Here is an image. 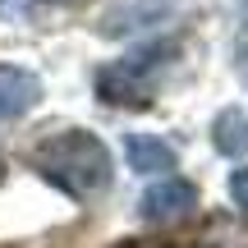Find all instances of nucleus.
I'll return each mask as SVG.
<instances>
[{
	"mask_svg": "<svg viewBox=\"0 0 248 248\" xmlns=\"http://www.w3.org/2000/svg\"><path fill=\"white\" fill-rule=\"evenodd\" d=\"M175 55H179L175 37H156V42H147V46H138V51L110 60L106 69L97 74V97L106 101V106H142V101H152L156 88H161V78H166L170 64H175Z\"/></svg>",
	"mask_w": 248,
	"mask_h": 248,
	"instance_id": "nucleus-2",
	"label": "nucleus"
},
{
	"mask_svg": "<svg viewBox=\"0 0 248 248\" xmlns=\"http://www.w3.org/2000/svg\"><path fill=\"white\" fill-rule=\"evenodd\" d=\"M212 142L221 156H248V106L221 110L212 124Z\"/></svg>",
	"mask_w": 248,
	"mask_h": 248,
	"instance_id": "nucleus-6",
	"label": "nucleus"
},
{
	"mask_svg": "<svg viewBox=\"0 0 248 248\" xmlns=\"http://www.w3.org/2000/svg\"><path fill=\"white\" fill-rule=\"evenodd\" d=\"M37 101H42V78L32 69H18V64H0V124L18 120Z\"/></svg>",
	"mask_w": 248,
	"mask_h": 248,
	"instance_id": "nucleus-4",
	"label": "nucleus"
},
{
	"mask_svg": "<svg viewBox=\"0 0 248 248\" xmlns=\"http://www.w3.org/2000/svg\"><path fill=\"white\" fill-rule=\"evenodd\" d=\"M193 207H198V188L188 184V179H175V175H166V179H156V184H147V188H142V198H138L142 221H152V225L184 221Z\"/></svg>",
	"mask_w": 248,
	"mask_h": 248,
	"instance_id": "nucleus-3",
	"label": "nucleus"
},
{
	"mask_svg": "<svg viewBox=\"0 0 248 248\" xmlns=\"http://www.w3.org/2000/svg\"><path fill=\"white\" fill-rule=\"evenodd\" d=\"M230 198H234V207L248 216V166H239V170L230 175Z\"/></svg>",
	"mask_w": 248,
	"mask_h": 248,
	"instance_id": "nucleus-7",
	"label": "nucleus"
},
{
	"mask_svg": "<svg viewBox=\"0 0 248 248\" xmlns=\"http://www.w3.org/2000/svg\"><path fill=\"white\" fill-rule=\"evenodd\" d=\"M32 170L69 198H97L110 184V152L88 129H60L32 147Z\"/></svg>",
	"mask_w": 248,
	"mask_h": 248,
	"instance_id": "nucleus-1",
	"label": "nucleus"
},
{
	"mask_svg": "<svg viewBox=\"0 0 248 248\" xmlns=\"http://www.w3.org/2000/svg\"><path fill=\"white\" fill-rule=\"evenodd\" d=\"M124 156H129V170H138V175H161L166 179V170H175V147H170L166 138H156V133H133L129 142H124Z\"/></svg>",
	"mask_w": 248,
	"mask_h": 248,
	"instance_id": "nucleus-5",
	"label": "nucleus"
}]
</instances>
